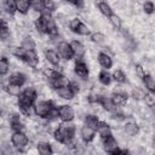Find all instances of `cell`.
Returning a JSON list of instances; mask_svg holds the SVG:
<instances>
[{
  "label": "cell",
  "instance_id": "obj_1",
  "mask_svg": "<svg viewBox=\"0 0 155 155\" xmlns=\"http://www.w3.org/2000/svg\"><path fill=\"white\" fill-rule=\"evenodd\" d=\"M36 98H38V91L35 87L28 86L22 91V93L18 96V108L23 115L29 116L31 111H34Z\"/></svg>",
  "mask_w": 155,
  "mask_h": 155
},
{
  "label": "cell",
  "instance_id": "obj_2",
  "mask_svg": "<svg viewBox=\"0 0 155 155\" xmlns=\"http://www.w3.org/2000/svg\"><path fill=\"white\" fill-rule=\"evenodd\" d=\"M75 132H76L75 125H73L71 122H63L53 131V137L58 143L68 145L71 142H74Z\"/></svg>",
  "mask_w": 155,
  "mask_h": 155
},
{
  "label": "cell",
  "instance_id": "obj_3",
  "mask_svg": "<svg viewBox=\"0 0 155 155\" xmlns=\"http://www.w3.org/2000/svg\"><path fill=\"white\" fill-rule=\"evenodd\" d=\"M29 143V138L28 136L23 132V131H16V132H12L11 134V144L16 148V149H24Z\"/></svg>",
  "mask_w": 155,
  "mask_h": 155
},
{
  "label": "cell",
  "instance_id": "obj_4",
  "mask_svg": "<svg viewBox=\"0 0 155 155\" xmlns=\"http://www.w3.org/2000/svg\"><path fill=\"white\" fill-rule=\"evenodd\" d=\"M75 116V111L70 105H59L58 107V119L62 122H71Z\"/></svg>",
  "mask_w": 155,
  "mask_h": 155
},
{
  "label": "cell",
  "instance_id": "obj_5",
  "mask_svg": "<svg viewBox=\"0 0 155 155\" xmlns=\"http://www.w3.org/2000/svg\"><path fill=\"white\" fill-rule=\"evenodd\" d=\"M57 50H58V54L61 56V58H63L65 61H70L74 57L71 46L67 41H59L57 44Z\"/></svg>",
  "mask_w": 155,
  "mask_h": 155
},
{
  "label": "cell",
  "instance_id": "obj_6",
  "mask_svg": "<svg viewBox=\"0 0 155 155\" xmlns=\"http://www.w3.org/2000/svg\"><path fill=\"white\" fill-rule=\"evenodd\" d=\"M74 73L82 80H86L88 78V67L82 59H76L74 64Z\"/></svg>",
  "mask_w": 155,
  "mask_h": 155
},
{
  "label": "cell",
  "instance_id": "obj_7",
  "mask_svg": "<svg viewBox=\"0 0 155 155\" xmlns=\"http://www.w3.org/2000/svg\"><path fill=\"white\" fill-rule=\"evenodd\" d=\"M103 149H104L109 155L114 154V153L119 149V143H117L116 138H115L114 136H110V137L103 139Z\"/></svg>",
  "mask_w": 155,
  "mask_h": 155
},
{
  "label": "cell",
  "instance_id": "obj_8",
  "mask_svg": "<svg viewBox=\"0 0 155 155\" xmlns=\"http://www.w3.org/2000/svg\"><path fill=\"white\" fill-rule=\"evenodd\" d=\"M22 61H24L30 68H36L39 64V56L35 51H25L22 57Z\"/></svg>",
  "mask_w": 155,
  "mask_h": 155
},
{
  "label": "cell",
  "instance_id": "obj_9",
  "mask_svg": "<svg viewBox=\"0 0 155 155\" xmlns=\"http://www.w3.org/2000/svg\"><path fill=\"white\" fill-rule=\"evenodd\" d=\"M56 93H57V96H58L59 98L65 99V101H70V99H73L74 96L76 94V93L74 92V90L70 87V85L62 86V87L57 88V90H56Z\"/></svg>",
  "mask_w": 155,
  "mask_h": 155
},
{
  "label": "cell",
  "instance_id": "obj_10",
  "mask_svg": "<svg viewBox=\"0 0 155 155\" xmlns=\"http://www.w3.org/2000/svg\"><path fill=\"white\" fill-rule=\"evenodd\" d=\"M96 132L97 131L94 128H92V127H90L87 125H84L81 127V130H80V136H81V138H82V140L85 143H90V142H92L94 139Z\"/></svg>",
  "mask_w": 155,
  "mask_h": 155
},
{
  "label": "cell",
  "instance_id": "obj_11",
  "mask_svg": "<svg viewBox=\"0 0 155 155\" xmlns=\"http://www.w3.org/2000/svg\"><path fill=\"white\" fill-rule=\"evenodd\" d=\"M98 63L104 70H108L113 67V58L109 53L102 51V52L98 53Z\"/></svg>",
  "mask_w": 155,
  "mask_h": 155
},
{
  "label": "cell",
  "instance_id": "obj_12",
  "mask_svg": "<svg viewBox=\"0 0 155 155\" xmlns=\"http://www.w3.org/2000/svg\"><path fill=\"white\" fill-rule=\"evenodd\" d=\"M110 98H111L113 103L116 107H120V105L126 104V102L128 99V94L126 92H124V91H115V92H113Z\"/></svg>",
  "mask_w": 155,
  "mask_h": 155
},
{
  "label": "cell",
  "instance_id": "obj_13",
  "mask_svg": "<svg viewBox=\"0 0 155 155\" xmlns=\"http://www.w3.org/2000/svg\"><path fill=\"white\" fill-rule=\"evenodd\" d=\"M70 46H71L74 57H76L78 59H81V58L85 56V53H86V48H85V46H84L80 41H78V40H73V41L70 42Z\"/></svg>",
  "mask_w": 155,
  "mask_h": 155
},
{
  "label": "cell",
  "instance_id": "obj_14",
  "mask_svg": "<svg viewBox=\"0 0 155 155\" xmlns=\"http://www.w3.org/2000/svg\"><path fill=\"white\" fill-rule=\"evenodd\" d=\"M45 58L51 65H54V67L58 65L61 62V56L58 54V52L56 50H52V48L45 50Z\"/></svg>",
  "mask_w": 155,
  "mask_h": 155
},
{
  "label": "cell",
  "instance_id": "obj_15",
  "mask_svg": "<svg viewBox=\"0 0 155 155\" xmlns=\"http://www.w3.org/2000/svg\"><path fill=\"white\" fill-rule=\"evenodd\" d=\"M27 81V78L23 73H19V71H16L13 74L10 75L8 78V84H12V85H17V86H23Z\"/></svg>",
  "mask_w": 155,
  "mask_h": 155
},
{
  "label": "cell",
  "instance_id": "obj_16",
  "mask_svg": "<svg viewBox=\"0 0 155 155\" xmlns=\"http://www.w3.org/2000/svg\"><path fill=\"white\" fill-rule=\"evenodd\" d=\"M96 131H97V133L99 134V137H101L102 139H105V138L113 136V132H111L110 126H109L107 122H103V121L99 122V125L97 126V130H96Z\"/></svg>",
  "mask_w": 155,
  "mask_h": 155
},
{
  "label": "cell",
  "instance_id": "obj_17",
  "mask_svg": "<svg viewBox=\"0 0 155 155\" xmlns=\"http://www.w3.org/2000/svg\"><path fill=\"white\" fill-rule=\"evenodd\" d=\"M36 150H38V155H52L53 154V148L47 142H39L36 145Z\"/></svg>",
  "mask_w": 155,
  "mask_h": 155
},
{
  "label": "cell",
  "instance_id": "obj_18",
  "mask_svg": "<svg viewBox=\"0 0 155 155\" xmlns=\"http://www.w3.org/2000/svg\"><path fill=\"white\" fill-rule=\"evenodd\" d=\"M10 127H11V130L13 131V132H16V131H23V124H22V121H21V117H19V115H17V114H12L11 116H10Z\"/></svg>",
  "mask_w": 155,
  "mask_h": 155
},
{
  "label": "cell",
  "instance_id": "obj_19",
  "mask_svg": "<svg viewBox=\"0 0 155 155\" xmlns=\"http://www.w3.org/2000/svg\"><path fill=\"white\" fill-rule=\"evenodd\" d=\"M124 132H125V134H127L128 137H133V136L138 134V132H139V126H138L136 122H133V121H128V122H126L125 126H124Z\"/></svg>",
  "mask_w": 155,
  "mask_h": 155
},
{
  "label": "cell",
  "instance_id": "obj_20",
  "mask_svg": "<svg viewBox=\"0 0 155 155\" xmlns=\"http://www.w3.org/2000/svg\"><path fill=\"white\" fill-rule=\"evenodd\" d=\"M16 5H17V12H19L22 15H27L29 12V10H31L30 1H28V0H17Z\"/></svg>",
  "mask_w": 155,
  "mask_h": 155
},
{
  "label": "cell",
  "instance_id": "obj_21",
  "mask_svg": "<svg viewBox=\"0 0 155 155\" xmlns=\"http://www.w3.org/2000/svg\"><path fill=\"white\" fill-rule=\"evenodd\" d=\"M2 7H4V11L10 15V16H13L16 12H17V5H16V1L15 0H6L2 2Z\"/></svg>",
  "mask_w": 155,
  "mask_h": 155
},
{
  "label": "cell",
  "instance_id": "obj_22",
  "mask_svg": "<svg viewBox=\"0 0 155 155\" xmlns=\"http://www.w3.org/2000/svg\"><path fill=\"white\" fill-rule=\"evenodd\" d=\"M97 7H98L99 12L102 15H104L105 17H108V18L113 15V8H111V6L107 1H99V2H97Z\"/></svg>",
  "mask_w": 155,
  "mask_h": 155
},
{
  "label": "cell",
  "instance_id": "obj_23",
  "mask_svg": "<svg viewBox=\"0 0 155 155\" xmlns=\"http://www.w3.org/2000/svg\"><path fill=\"white\" fill-rule=\"evenodd\" d=\"M98 80L99 82L103 85V86H108L110 85V82L113 81V75L110 73H108V70H102L99 74H98Z\"/></svg>",
  "mask_w": 155,
  "mask_h": 155
},
{
  "label": "cell",
  "instance_id": "obj_24",
  "mask_svg": "<svg viewBox=\"0 0 155 155\" xmlns=\"http://www.w3.org/2000/svg\"><path fill=\"white\" fill-rule=\"evenodd\" d=\"M21 47L25 51H35V41L31 36H25L22 42H21Z\"/></svg>",
  "mask_w": 155,
  "mask_h": 155
},
{
  "label": "cell",
  "instance_id": "obj_25",
  "mask_svg": "<svg viewBox=\"0 0 155 155\" xmlns=\"http://www.w3.org/2000/svg\"><path fill=\"white\" fill-rule=\"evenodd\" d=\"M10 36H11L10 28L7 27L5 19L2 18V19H1V28H0V39H1L2 41H6V40L10 39Z\"/></svg>",
  "mask_w": 155,
  "mask_h": 155
},
{
  "label": "cell",
  "instance_id": "obj_26",
  "mask_svg": "<svg viewBox=\"0 0 155 155\" xmlns=\"http://www.w3.org/2000/svg\"><path fill=\"white\" fill-rule=\"evenodd\" d=\"M143 82H144L148 92H155V79L151 75L145 74V76L143 78Z\"/></svg>",
  "mask_w": 155,
  "mask_h": 155
},
{
  "label": "cell",
  "instance_id": "obj_27",
  "mask_svg": "<svg viewBox=\"0 0 155 155\" xmlns=\"http://www.w3.org/2000/svg\"><path fill=\"white\" fill-rule=\"evenodd\" d=\"M5 90L6 92L12 96V97H18L21 93H22V90H21V86H17V85H12V84H7L5 86Z\"/></svg>",
  "mask_w": 155,
  "mask_h": 155
},
{
  "label": "cell",
  "instance_id": "obj_28",
  "mask_svg": "<svg viewBox=\"0 0 155 155\" xmlns=\"http://www.w3.org/2000/svg\"><path fill=\"white\" fill-rule=\"evenodd\" d=\"M99 122L101 121L98 120V117L96 115L88 114V115L85 116V125H87V126H90V127H92L94 130H97V126L99 125Z\"/></svg>",
  "mask_w": 155,
  "mask_h": 155
},
{
  "label": "cell",
  "instance_id": "obj_29",
  "mask_svg": "<svg viewBox=\"0 0 155 155\" xmlns=\"http://www.w3.org/2000/svg\"><path fill=\"white\" fill-rule=\"evenodd\" d=\"M113 75V80H115L117 84H125L127 81V78H126V74L120 70V69H116L114 70V73L111 74Z\"/></svg>",
  "mask_w": 155,
  "mask_h": 155
},
{
  "label": "cell",
  "instance_id": "obj_30",
  "mask_svg": "<svg viewBox=\"0 0 155 155\" xmlns=\"http://www.w3.org/2000/svg\"><path fill=\"white\" fill-rule=\"evenodd\" d=\"M10 70V61L6 57H2L0 59V74L1 76H5Z\"/></svg>",
  "mask_w": 155,
  "mask_h": 155
},
{
  "label": "cell",
  "instance_id": "obj_31",
  "mask_svg": "<svg viewBox=\"0 0 155 155\" xmlns=\"http://www.w3.org/2000/svg\"><path fill=\"white\" fill-rule=\"evenodd\" d=\"M109 22H110V24H111L116 30H120V29H121V27H122L121 18H120L117 15H115V13H113V15L109 17Z\"/></svg>",
  "mask_w": 155,
  "mask_h": 155
},
{
  "label": "cell",
  "instance_id": "obj_32",
  "mask_svg": "<svg viewBox=\"0 0 155 155\" xmlns=\"http://www.w3.org/2000/svg\"><path fill=\"white\" fill-rule=\"evenodd\" d=\"M104 40H105V36H104V34L101 33V31H94V33L91 34V41L94 42V44H97V45L103 44Z\"/></svg>",
  "mask_w": 155,
  "mask_h": 155
},
{
  "label": "cell",
  "instance_id": "obj_33",
  "mask_svg": "<svg viewBox=\"0 0 155 155\" xmlns=\"http://www.w3.org/2000/svg\"><path fill=\"white\" fill-rule=\"evenodd\" d=\"M144 102L148 107L154 108L155 107V92H147L144 97Z\"/></svg>",
  "mask_w": 155,
  "mask_h": 155
},
{
  "label": "cell",
  "instance_id": "obj_34",
  "mask_svg": "<svg viewBox=\"0 0 155 155\" xmlns=\"http://www.w3.org/2000/svg\"><path fill=\"white\" fill-rule=\"evenodd\" d=\"M81 23H82V22L80 21V18H78V17H75V18H73V19H70V21H69V23H68V25H69V29H70V30H71L73 33H76Z\"/></svg>",
  "mask_w": 155,
  "mask_h": 155
},
{
  "label": "cell",
  "instance_id": "obj_35",
  "mask_svg": "<svg viewBox=\"0 0 155 155\" xmlns=\"http://www.w3.org/2000/svg\"><path fill=\"white\" fill-rule=\"evenodd\" d=\"M131 96L133 97V99H136V101H139V99H144V97H145V92H144L142 88H138V87H136V88H133V90H132V92H131Z\"/></svg>",
  "mask_w": 155,
  "mask_h": 155
},
{
  "label": "cell",
  "instance_id": "obj_36",
  "mask_svg": "<svg viewBox=\"0 0 155 155\" xmlns=\"http://www.w3.org/2000/svg\"><path fill=\"white\" fill-rule=\"evenodd\" d=\"M42 7H44V11L45 12L52 13V11L56 8V4L52 0H44L42 1Z\"/></svg>",
  "mask_w": 155,
  "mask_h": 155
},
{
  "label": "cell",
  "instance_id": "obj_37",
  "mask_svg": "<svg viewBox=\"0 0 155 155\" xmlns=\"http://www.w3.org/2000/svg\"><path fill=\"white\" fill-rule=\"evenodd\" d=\"M143 11H144L147 15L154 13V11H155V5H154V2H153V1H145V2L143 4Z\"/></svg>",
  "mask_w": 155,
  "mask_h": 155
},
{
  "label": "cell",
  "instance_id": "obj_38",
  "mask_svg": "<svg viewBox=\"0 0 155 155\" xmlns=\"http://www.w3.org/2000/svg\"><path fill=\"white\" fill-rule=\"evenodd\" d=\"M76 34H79V35H88L90 34V29H88V27L86 24L81 23L79 29H78V31H76Z\"/></svg>",
  "mask_w": 155,
  "mask_h": 155
},
{
  "label": "cell",
  "instance_id": "obj_39",
  "mask_svg": "<svg viewBox=\"0 0 155 155\" xmlns=\"http://www.w3.org/2000/svg\"><path fill=\"white\" fill-rule=\"evenodd\" d=\"M136 74L139 76V78H144L145 76V70H144V68L140 65V64H137L136 65Z\"/></svg>",
  "mask_w": 155,
  "mask_h": 155
},
{
  "label": "cell",
  "instance_id": "obj_40",
  "mask_svg": "<svg viewBox=\"0 0 155 155\" xmlns=\"http://www.w3.org/2000/svg\"><path fill=\"white\" fill-rule=\"evenodd\" d=\"M132 155H147V149L144 147H137Z\"/></svg>",
  "mask_w": 155,
  "mask_h": 155
},
{
  "label": "cell",
  "instance_id": "obj_41",
  "mask_svg": "<svg viewBox=\"0 0 155 155\" xmlns=\"http://www.w3.org/2000/svg\"><path fill=\"white\" fill-rule=\"evenodd\" d=\"M70 4H73L78 10H82V8L85 7V2H84V1H80V0H79V1H71Z\"/></svg>",
  "mask_w": 155,
  "mask_h": 155
},
{
  "label": "cell",
  "instance_id": "obj_42",
  "mask_svg": "<svg viewBox=\"0 0 155 155\" xmlns=\"http://www.w3.org/2000/svg\"><path fill=\"white\" fill-rule=\"evenodd\" d=\"M111 155H130V153L127 151V150H125V149H117L114 154H111Z\"/></svg>",
  "mask_w": 155,
  "mask_h": 155
}]
</instances>
